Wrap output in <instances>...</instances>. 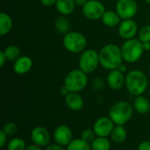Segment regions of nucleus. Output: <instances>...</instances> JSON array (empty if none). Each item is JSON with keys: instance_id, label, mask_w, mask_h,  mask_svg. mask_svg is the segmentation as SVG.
<instances>
[{"instance_id": "1", "label": "nucleus", "mask_w": 150, "mask_h": 150, "mask_svg": "<svg viewBox=\"0 0 150 150\" xmlns=\"http://www.w3.org/2000/svg\"><path fill=\"white\" fill-rule=\"evenodd\" d=\"M98 55L100 65L108 70L117 69L123 61L121 48L115 44L104 46L100 49Z\"/></svg>"}, {"instance_id": "2", "label": "nucleus", "mask_w": 150, "mask_h": 150, "mask_svg": "<svg viewBox=\"0 0 150 150\" xmlns=\"http://www.w3.org/2000/svg\"><path fill=\"white\" fill-rule=\"evenodd\" d=\"M148 84V77L145 73L141 70H131L126 76L125 85L127 91L133 96L137 97L142 95L147 91Z\"/></svg>"}, {"instance_id": "3", "label": "nucleus", "mask_w": 150, "mask_h": 150, "mask_svg": "<svg viewBox=\"0 0 150 150\" xmlns=\"http://www.w3.org/2000/svg\"><path fill=\"white\" fill-rule=\"evenodd\" d=\"M134 106L127 101H118L112 105L109 111V117L115 125L124 126L132 118Z\"/></svg>"}, {"instance_id": "4", "label": "nucleus", "mask_w": 150, "mask_h": 150, "mask_svg": "<svg viewBox=\"0 0 150 150\" xmlns=\"http://www.w3.org/2000/svg\"><path fill=\"white\" fill-rule=\"evenodd\" d=\"M120 48L123 60L129 63H134L139 61L144 52L143 43L139 39L134 38L127 40Z\"/></svg>"}, {"instance_id": "5", "label": "nucleus", "mask_w": 150, "mask_h": 150, "mask_svg": "<svg viewBox=\"0 0 150 150\" xmlns=\"http://www.w3.org/2000/svg\"><path fill=\"white\" fill-rule=\"evenodd\" d=\"M88 84L87 74L81 69H73L69 71L64 78V86L69 92H80Z\"/></svg>"}, {"instance_id": "6", "label": "nucleus", "mask_w": 150, "mask_h": 150, "mask_svg": "<svg viewBox=\"0 0 150 150\" xmlns=\"http://www.w3.org/2000/svg\"><path fill=\"white\" fill-rule=\"evenodd\" d=\"M63 46L69 52L76 54L84 51L87 46V40L81 33L69 32L63 37Z\"/></svg>"}, {"instance_id": "7", "label": "nucleus", "mask_w": 150, "mask_h": 150, "mask_svg": "<svg viewBox=\"0 0 150 150\" xmlns=\"http://www.w3.org/2000/svg\"><path fill=\"white\" fill-rule=\"evenodd\" d=\"M99 55L98 53L94 49H88L82 52L78 61L79 69L86 74L94 72L98 67Z\"/></svg>"}, {"instance_id": "8", "label": "nucleus", "mask_w": 150, "mask_h": 150, "mask_svg": "<svg viewBox=\"0 0 150 150\" xmlns=\"http://www.w3.org/2000/svg\"><path fill=\"white\" fill-rule=\"evenodd\" d=\"M105 11V5L98 0H89L83 6V14L90 20H98L102 18Z\"/></svg>"}, {"instance_id": "9", "label": "nucleus", "mask_w": 150, "mask_h": 150, "mask_svg": "<svg viewBox=\"0 0 150 150\" xmlns=\"http://www.w3.org/2000/svg\"><path fill=\"white\" fill-rule=\"evenodd\" d=\"M138 11V4L135 0H118L116 12L122 19H131Z\"/></svg>"}, {"instance_id": "10", "label": "nucleus", "mask_w": 150, "mask_h": 150, "mask_svg": "<svg viewBox=\"0 0 150 150\" xmlns=\"http://www.w3.org/2000/svg\"><path fill=\"white\" fill-rule=\"evenodd\" d=\"M114 127H115V124L109 116L100 117L95 121L92 129L94 130L97 136L108 137L111 135Z\"/></svg>"}, {"instance_id": "11", "label": "nucleus", "mask_w": 150, "mask_h": 150, "mask_svg": "<svg viewBox=\"0 0 150 150\" xmlns=\"http://www.w3.org/2000/svg\"><path fill=\"white\" fill-rule=\"evenodd\" d=\"M53 137L55 143L62 147H67L74 140L72 130L66 125L58 126L54 130Z\"/></svg>"}, {"instance_id": "12", "label": "nucleus", "mask_w": 150, "mask_h": 150, "mask_svg": "<svg viewBox=\"0 0 150 150\" xmlns=\"http://www.w3.org/2000/svg\"><path fill=\"white\" fill-rule=\"evenodd\" d=\"M31 139L33 143L41 148H46L49 145L51 137L47 128L43 127H36L31 132Z\"/></svg>"}, {"instance_id": "13", "label": "nucleus", "mask_w": 150, "mask_h": 150, "mask_svg": "<svg viewBox=\"0 0 150 150\" xmlns=\"http://www.w3.org/2000/svg\"><path fill=\"white\" fill-rule=\"evenodd\" d=\"M138 25L135 21L131 19H124L120 22L119 25V34L122 39L130 40L134 37V35L137 33Z\"/></svg>"}, {"instance_id": "14", "label": "nucleus", "mask_w": 150, "mask_h": 150, "mask_svg": "<svg viewBox=\"0 0 150 150\" xmlns=\"http://www.w3.org/2000/svg\"><path fill=\"white\" fill-rule=\"evenodd\" d=\"M123 74L124 73L120 72L118 69L110 70L106 78L108 86L115 91L121 89L125 84V80H126V76H124Z\"/></svg>"}, {"instance_id": "15", "label": "nucleus", "mask_w": 150, "mask_h": 150, "mask_svg": "<svg viewBox=\"0 0 150 150\" xmlns=\"http://www.w3.org/2000/svg\"><path fill=\"white\" fill-rule=\"evenodd\" d=\"M33 67V60L26 55H21L14 62L13 70L18 75H24L31 70Z\"/></svg>"}, {"instance_id": "16", "label": "nucleus", "mask_w": 150, "mask_h": 150, "mask_svg": "<svg viewBox=\"0 0 150 150\" xmlns=\"http://www.w3.org/2000/svg\"><path fill=\"white\" fill-rule=\"evenodd\" d=\"M65 103L69 109L74 112H78L83 109L84 101L78 92H69L65 97Z\"/></svg>"}, {"instance_id": "17", "label": "nucleus", "mask_w": 150, "mask_h": 150, "mask_svg": "<svg viewBox=\"0 0 150 150\" xmlns=\"http://www.w3.org/2000/svg\"><path fill=\"white\" fill-rule=\"evenodd\" d=\"M76 5V4L74 0H57L55 3L57 11L63 16L71 14L75 10Z\"/></svg>"}, {"instance_id": "18", "label": "nucleus", "mask_w": 150, "mask_h": 150, "mask_svg": "<svg viewBox=\"0 0 150 150\" xmlns=\"http://www.w3.org/2000/svg\"><path fill=\"white\" fill-rule=\"evenodd\" d=\"M134 109L140 114L148 113L150 110L149 100L142 95L137 96L134 101Z\"/></svg>"}, {"instance_id": "19", "label": "nucleus", "mask_w": 150, "mask_h": 150, "mask_svg": "<svg viewBox=\"0 0 150 150\" xmlns=\"http://www.w3.org/2000/svg\"><path fill=\"white\" fill-rule=\"evenodd\" d=\"M110 137H111V140L112 141V142H114L116 144H121L127 140V130L124 127V126L115 125Z\"/></svg>"}, {"instance_id": "20", "label": "nucleus", "mask_w": 150, "mask_h": 150, "mask_svg": "<svg viewBox=\"0 0 150 150\" xmlns=\"http://www.w3.org/2000/svg\"><path fill=\"white\" fill-rule=\"evenodd\" d=\"M12 26H13V22L11 17L5 12H1L0 13V35L4 36L5 34L9 33L12 29Z\"/></svg>"}, {"instance_id": "21", "label": "nucleus", "mask_w": 150, "mask_h": 150, "mask_svg": "<svg viewBox=\"0 0 150 150\" xmlns=\"http://www.w3.org/2000/svg\"><path fill=\"white\" fill-rule=\"evenodd\" d=\"M101 19L104 25L109 27H113L120 24V17L118 15L117 12L112 11H106Z\"/></svg>"}, {"instance_id": "22", "label": "nucleus", "mask_w": 150, "mask_h": 150, "mask_svg": "<svg viewBox=\"0 0 150 150\" xmlns=\"http://www.w3.org/2000/svg\"><path fill=\"white\" fill-rule=\"evenodd\" d=\"M91 150H110L112 144L107 137L97 136L91 143Z\"/></svg>"}, {"instance_id": "23", "label": "nucleus", "mask_w": 150, "mask_h": 150, "mask_svg": "<svg viewBox=\"0 0 150 150\" xmlns=\"http://www.w3.org/2000/svg\"><path fill=\"white\" fill-rule=\"evenodd\" d=\"M66 150H91V143L85 142L82 138L74 139L67 147Z\"/></svg>"}, {"instance_id": "24", "label": "nucleus", "mask_w": 150, "mask_h": 150, "mask_svg": "<svg viewBox=\"0 0 150 150\" xmlns=\"http://www.w3.org/2000/svg\"><path fill=\"white\" fill-rule=\"evenodd\" d=\"M4 53L7 58V61L15 62L17 59H18L21 56V50L18 47L14 45H10L5 47L4 50Z\"/></svg>"}, {"instance_id": "25", "label": "nucleus", "mask_w": 150, "mask_h": 150, "mask_svg": "<svg viewBox=\"0 0 150 150\" xmlns=\"http://www.w3.org/2000/svg\"><path fill=\"white\" fill-rule=\"evenodd\" d=\"M26 144L25 142L18 137H14L11 139L7 143L8 150H25Z\"/></svg>"}, {"instance_id": "26", "label": "nucleus", "mask_w": 150, "mask_h": 150, "mask_svg": "<svg viewBox=\"0 0 150 150\" xmlns=\"http://www.w3.org/2000/svg\"><path fill=\"white\" fill-rule=\"evenodd\" d=\"M55 29L60 33H69V20L64 18L63 16L58 17L55 19Z\"/></svg>"}, {"instance_id": "27", "label": "nucleus", "mask_w": 150, "mask_h": 150, "mask_svg": "<svg viewBox=\"0 0 150 150\" xmlns=\"http://www.w3.org/2000/svg\"><path fill=\"white\" fill-rule=\"evenodd\" d=\"M139 40L142 42H150V25H147L141 28L139 32Z\"/></svg>"}, {"instance_id": "28", "label": "nucleus", "mask_w": 150, "mask_h": 150, "mask_svg": "<svg viewBox=\"0 0 150 150\" xmlns=\"http://www.w3.org/2000/svg\"><path fill=\"white\" fill-rule=\"evenodd\" d=\"M96 137H97V135H96L94 130L91 129V128H86V129L83 130L81 133V138L89 143H91Z\"/></svg>"}, {"instance_id": "29", "label": "nucleus", "mask_w": 150, "mask_h": 150, "mask_svg": "<svg viewBox=\"0 0 150 150\" xmlns=\"http://www.w3.org/2000/svg\"><path fill=\"white\" fill-rule=\"evenodd\" d=\"M2 129L7 134V136H12L17 133L18 127L14 122H8L4 126Z\"/></svg>"}, {"instance_id": "30", "label": "nucleus", "mask_w": 150, "mask_h": 150, "mask_svg": "<svg viewBox=\"0 0 150 150\" xmlns=\"http://www.w3.org/2000/svg\"><path fill=\"white\" fill-rule=\"evenodd\" d=\"M104 80L101 77H97L93 80V88L97 91H100L102 90V88L104 87Z\"/></svg>"}, {"instance_id": "31", "label": "nucleus", "mask_w": 150, "mask_h": 150, "mask_svg": "<svg viewBox=\"0 0 150 150\" xmlns=\"http://www.w3.org/2000/svg\"><path fill=\"white\" fill-rule=\"evenodd\" d=\"M7 142V134L3 131V129L0 130V147L4 148Z\"/></svg>"}, {"instance_id": "32", "label": "nucleus", "mask_w": 150, "mask_h": 150, "mask_svg": "<svg viewBox=\"0 0 150 150\" xmlns=\"http://www.w3.org/2000/svg\"><path fill=\"white\" fill-rule=\"evenodd\" d=\"M138 150H150V142L144 141L141 142L138 146Z\"/></svg>"}, {"instance_id": "33", "label": "nucleus", "mask_w": 150, "mask_h": 150, "mask_svg": "<svg viewBox=\"0 0 150 150\" xmlns=\"http://www.w3.org/2000/svg\"><path fill=\"white\" fill-rule=\"evenodd\" d=\"M44 150H66L64 149V147L58 145V144H49L48 146H47Z\"/></svg>"}, {"instance_id": "34", "label": "nucleus", "mask_w": 150, "mask_h": 150, "mask_svg": "<svg viewBox=\"0 0 150 150\" xmlns=\"http://www.w3.org/2000/svg\"><path fill=\"white\" fill-rule=\"evenodd\" d=\"M6 61H7V58H6V56H5V54H4V51H1V52H0V67H1V68L4 67V65L5 64Z\"/></svg>"}, {"instance_id": "35", "label": "nucleus", "mask_w": 150, "mask_h": 150, "mask_svg": "<svg viewBox=\"0 0 150 150\" xmlns=\"http://www.w3.org/2000/svg\"><path fill=\"white\" fill-rule=\"evenodd\" d=\"M57 0H40V3L45 6H51L55 4Z\"/></svg>"}, {"instance_id": "36", "label": "nucleus", "mask_w": 150, "mask_h": 150, "mask_svg": "<svg viewBox=\"0 0 150 150\" xmlns=\"http://www.w3.org/2000/svg\"><path fill=\"white\" fill-rule=\"evenodd\" d=\"M25 150H42V148L36 145V144H34V143H33V144H30V145L26 146Z\"/></svg>"}, {"instance_id": "37", "label": "nucleus", "mask_w": 150, "mask_h": 150, "mask_svg": "<svg viewBox=\"0 0 150 150\" xmlns=\"http://www.w3.org/2000/svg\"><path fill=\"white\" fill-rule=\"evenodd\" d=\"M69 93V90H68V89H67V88H66L64 85H63V86L61 88V94H62V96L66 97V96H67Z\"/></svg>"}, {"instance_id": "38", "label": "nucleus", "mask_w": 150, "mask_h": 150, "mask_svg": "<svg viewBox=\"0 0 150 150\" xmlns=\"http://www.w3.org/2000/svg\"><path fill=\"white\" fill-rule=\"evenodd\" d=\"M76 5H80V6H83L89 0H74Z\"/></svg>"}, {"instance_id": "39", "label": "nucleus", "mask_w": 150, "mask_h": 150, "mask_svg": "<svg viewBox=\"0 0 150 150\" xmlns=\"http://www.w3.org/2000/svg\"><path fill=\"white\" fill-rule=\"evenodd\" d=\"M118 69H119L120 72H122V73H125V72L127 71V66H126L124 63H121V64L120 65V67L118 68Z\"/></svg>"}, {"instance_id": "40", "label": "nucleus", "mask_w": 150, "mask_h": 150, "mask_svg": "<svg viewBox=\"0 0 150 150\" xmlns=\"http://www.w3.org/2000/svg\"><path fill=\"white\" fill-rule=\"evenodd\" d=\"M143 48H144V51H149V50H150V42H145V43H143Z\"/></svg>"}, {"instance_id": "41", "label": "nucleus", "mask_w": 150, "mask_h": 150, "mask_svg": "<svg viewBox=\"0 0 150 150\" xmlns=\"http://www.w3.org/2000/svg\"><path fill=\"white\" fill-rule=\"evenodd\" d=\"M146 3H148V4H150V0H144Z\"/></svg>"}, {"instance_id": "42", "label": "nucleus", "mask_w": 150, "mask_h": 150, "mask_svg": "<svg viewBox=\"0 0 150 150\" xmlns=\"http://www.w3.org/2000/svg\"><path fill=\"white\" fill-rule=\"evenodd\" d=\"M149 96H150V87H149Z\"/></svg>"}]
</instances>
